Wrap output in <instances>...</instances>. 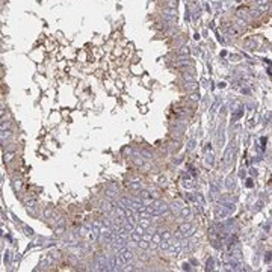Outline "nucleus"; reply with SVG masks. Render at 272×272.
<instances>
[{"instance_id":"1","label":"nucleus","mask_w":272,"mask_h":272,"mask_svg":"<svg viewBox=\"0 0 272 272\" xmlns=\"http://www.w3.org/2000/svg\"><path fill=\"white\" fill-rule=\"evenodd\" d=\"M234 207L230 204V206H218V209H216V218H219V219H224V218H228L231 213H233Z\"/></svg>"},{"instance_id":"2","label":"nucleus","mask_w":272,"mask_h":272,"mask_svg":"<svg viewBox=\"0 0 272 272\" xmlns=\"http://www.w3.org/2000/svg\"><path fill=\"white\" fill-rule=\"evenodd\" d=\"M178 230H180V234H182L183 237H186V239H188V237H191L192 234H195V225L186 221V222H183V224L180 225V228H178Z\"/></svg>"},{"instance_id":"3","label":"nucleus","mask_w":272,"mask_h":272,"mask_svg":"<svg viewBox=\"0 0 272 272\" xmlns=\"http://www.w3.org/2000/svg\"><path fill=\"white\" fill-rule=\"evenodd\" d=\"M118 256L124 260V263L127 265V263H132V260H133V251L130 249V248H122V249H119L118 251Z\"/></svg>"},{"instance_id":"4","label":"nucleus","mask_w":272,"mask_h":272,"mask_svg":"<svg viewBox=\"0 0 272 272\" xmlns=\"http://www.w3.org/2000/svg\"><path fill=\"white\" fill-rule=\"evenodd\" d=\"M182 249H183L182 242H174V243H171V246L168 248V253H169L171 256H174V257H178L180 253H182Z\"/></svg>"},{"instance_id":"5","label":"nucleus","mask_w":272,"mask_h":272,"mask_svg":"<svg viewBox=\"0 0 272 272\" xmlns=\"http://www.w3.org/2000/svg\"><path fill=\"white\" fill-rule=\"evenodd\" d=\"M231 160H233V147H228L227 150H225V154L222 157V162L225 163V165H230L231 163Z\"/></svg>"},{"instance_id":"6","label":"nucleus","mask_w":272,"mask_h":272,"mask_svg":"<svg viewBox=\"0 0 272 272\" xmlns=\"http://www.w3.org/2000/svg\"><path fill=\"white\" fill-rule=\"evenodd\" d=\"M180 218L182 219H185V221H188V219H191V216H192V212H191V209L189 207H182V210H180Z\"/></svg>"},{"instance_id":"7","label":"nucleus","mask_w":272,"mask_h":272,"mask_svg":"<svg viewBox=\"0 0 272 272\" xmlns=\"http://www.w3.org/2000/svg\"><path fill=\"white\" fill-rule=\"evenodd\" d=\"M130 191H136V192H139V189H141V182L139 180H133L132 183H129V186H127Z\"/></svg>"},{"instance_id":"8","label":"nucleus","mask_w":272,"mask_h":272,"mask_svg":"<svg viewBox=\"0 0 272 272\" xmlns=\"http://www.w3.org/2000/svg\"><path fill=\"white\" fill-rule=\"evenodd\" d=\"M162 15L177 17V9H172V8H163V11H162Z\"/></svg>"},{"instance_id":"9","label":"nucleus","mask_w":272,"mask_h":272,"mask_svg":"<svg viewBox=\"0 0 272 272\" xmlns=\"http://www.w3.org/2000/svg\"><path fill=\"white\" fill-rule=\"evenodd\" d=\"M138 246H139L142 251H147V249H150V240L142 239V240H139V242H138Z\"/></svg>"},{"instance_id":"10","label":"nucleus","mask_w":272,"mask_h":272,"mask_svg":"<svg viewBox=\"0 0 272 272\" xmlns=\"http://www.w3.org/2000/svg\"><path fill=\"white\" fill-rule=\"evenodd\" d=\"M64 231H65V224H64V221H59V224H58L56 228H55V234L59 236V234H62Z\"/></svg>"},{"instance_id":"11","label":"nucleus","mask_w":272,"mask_h":272,"mask_svg":"<svg viewBox=\"0 0 272 272\" xmlns=\"http://www.w3.org/2000/svg\"><path fill=\"white\" fill-rule=\"evenodd\" d=\"M171 243H172L171 240H165V239H162V242L159 243V249H162V251H163V249H168V248L171 246Z\"/></svg>"},{"instance_id":"12","label":"nucleus","mask_w":272,"mask_h":272,"mask_svg":"<svg viewBox=\"0 0 272 272\" xmlns=\"http://www.w3.org/2000/svg\"><path fill=\"white\" fill-rule=\"evenodd\" d=\"M169 207H171L172 213H180V210H182V207H180V204H178V203H172Z\"/></svg>"},{"instance_id":"13","label":"nucleus","mask_w":272,"mask_h":272,"mask_svg":"<svg viewBox=\"0 0 272 272\" xmlns=\"http://www.w3.org/2000/svg\"><path fill=\"white\" fill-rule=\"evenodd\" d=\"M160 234H162V239H165V240H171V237H172V233H171V231H168V230L160 231Z\"/></svg>"},{"instance_id":"14","label":"nucleus","mask_w":272,"mask_h":272,"mask_svg":"<svg viewBox=\"0 0 272 272\" xmlns=\"http://www.w3.org/2000/svg\"><path fill=\"white\" fill-rule=\"evenodd\" d=\"M11 135H12L11 130H2V142H5V139L11 138Z\"/></svg>"},{"instance_id":"15","label":"nucleus","mask_w":272,"mask_h":272,"mask_svg":"<svg viewBox=\"0 0 272 272\" xmlns=\"http://www.w3.org/2000/svg\"><path fill=\"white\" fill-rule=\"evenodd\" d=\"M166 8L177 9V0H168V3H166Z\"/></svg>"},{"instance_id":"16","label":"nucleus","mask_w":272,"mask_h":272,"mask_svg":"<svg viewBox=\"0 0 272 272\" xmlns=\"http://www.w3.org/2000/svg\"><path fill=\"white\" fill-rule=\"evenodd\" d=\"M189 53V47H186V45H183L180 50H178V55L180 56H183V55H188Z\"/></svg>"},{"instance_id":"17","label":"nucleus","mask_w":272,"mask_h":272,"mask_svg":"<svg viewBox=\"0 0 272 272\" xmlns=\"http://www.w3.org/2000/svg\"><path fill=\"white\" fill-rule=\"evenodd\" d=\"M14 188H15V191H20V188H21V180L20 178H14Z\"/></svg>"},{"instance_id":"18","label":"nucleus","mask_w":272,"mask_h":272,"mask_svg":"<svg viewBox=\"0 0 272 272\" xmlns=\"http://www.w3.org/2000/svg\"><path fill=\"white\" fill-rule=\"evenodd\" d=\"M191 62H189V59H185V61H182V62H175V67H185V65H189Z\"/></svg>"},{"instance_id":"19","label":"nucleus","mask_w":272,"mask_h":272,"mask_svg":"<svg viewBox=\"0 0 272 272\" xmlns=\"http://www.w3.org/2000/svg\"><path fill=\"white\" fill-rule=\"evenodd\" d=\"M236 23H237L239 26H242V27H245V26H246V21H245V20H242L240 17H237V18H236Z\"/></svg>"},{"instance_id":"20","label":"nucleus","mask_w":272,"mask_h":272,"mask_svg":"<svg viewBox=\"0 0 272 272\" xmlns=\"http://www.w3.org/2000/svg\"><path fill=\"white\" fill-rule=\"evenodd\" d=\"M213 265H215V260H213V259H209V260H207V271H209V269H213Z\"/></svg>"},{"instance_id":"21","label":"nucleus","mask_w":272,"mask_h":272,"mask_svg":"<svg viewBox=\"0 0 272 272\" xmlns=\"http://www.w3.org/2000/svg\"><path fill=\"white\" fill-rule=\"evenodd\" d=\"M183 77H185V80H189V82H194V76H192V74H188V73H183Z\"/></svg>"},{"instance_id":"22","label":"nucleus","mask_w":272,"mask_h":272,"mask_svg":"<svg viewBox=\"0 0 272 272\" xmlns=\"http://www.w3.org/2000/svg\"><path fill=\"white\" fill-rule=\"evenodd\" d=\"M12 157H14V153H6L5 154V162H11Z\"/></svg>"},{"instance_id":"23","label":"nucleus","mask_w":272,"mask_h":272,"mask_svg":"<svg viewBox=\"0 0 272 272\" xmlns=\"http://www.w3.org/2000/svg\"><path fill=\"white\" fill-rule=\"evenodd\" d=\"M191 100H192V101H196V100H198V94H192V95H191Z\"/></svg>"},{"instance_id":"24","label":"nucleus","mask_w":272,"mask_h":272,"mask_svg":"<svg viewBox=\"0 0 272 272\" xmlns=\"http://www.w3.org/2000/svg\"><path fill=\"white\" fill-rule=\"evenodd\" d=\"M9 262V251H6V256H5V263Z\"/></svg>"},{"instance_id":"25","label":"nucleus","mask_w":272,"mask_h":272,"mask_svg":"<svg viewBox=\"0 0 272 272\" xmlns=\"http://www.w3.org/2000/svg\"><path fill=\"white\" fill-rule=\"evenodd\" d=\"M183 269H191V268H189V263H185V265H183Z\"/></svg>"}]
</instances>
